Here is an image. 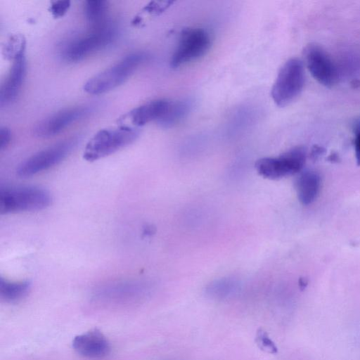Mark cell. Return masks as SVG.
Returning <instances> with one entry per match:
<instances>
[{"mask_svg": "<svg viewBox=\"0 0 360 360\" xmlns=\"http://www.w3.org/2000/svg\"><path fill=\"white\" fill-rule=\"evenodd\" d=\"M145 52L131 53L119 62L89 78L84 84L89 94L99 95L111 91L124 83L133 72L146 61Z\"/></svg>", "mask_w": 360, "mask_h": 360, "instance_id": "cell-1", "label": "cell"}, {"mask_svg": "<svg viewBox=\"0 0 360 360\" xmlns=\"http://www.w3.org/2000/svg\"><path fill=\"white\" fill-rule=\"evenodd\" d=\"M52 201L50 193L37 186L1 187L0 213L6 214L41 210Z\"/></svg>", "mask_w": 360, "mask_h": 360, "instance_id": "cell-2", "label": "cell"}, {"mask_svg": "<svg viewBox=\"0 0 360 360\" xmlns=\"http://www.w3.org/2000/svg\"><path fill=\"white\" fill-rule=\"evenodd\" d=\"M139 135L136 128L120 127L102 129L86 143L83 158L94 162L108 156L134 142Z\"/></svg>", "mask_w": 360, "mask_h": 360, "instance_id": "cell-3", "label": "cell"}, {"mask_svg": "<svg viewBox=\"0 0 360 360\" xmlns=\"http://www.w3.org/2000/svg\"><path fill=\"white\" fill-rule=\"evenodd\" d=\"M304 82L302 61L297 58L288 60L281 68L272 86L273 101L280 107L288 105L301 94Z\"/></svg>", "mask_w": 360, "mask_h": 360, "instance_id": "cell-4", "label": "cell"}, {"mask_svg": "<svg viewBox=\"0 0 360 360\" xmlns=\"http://www.w3.org/2000/svg\"><path fill=\"white\" fill-rule=\"evenodd\" d=\"M78 137H71L50 146L22 162L16 169L20 178H29L63 161L75 148Z\"/></svg>", "mask_w": 360, "mask_h": 360, "instance_id": "cell-5", "label": "cell"}, {"mask_svg": "<svg viewBox=\"0 0 360 360\" xmlns=\"http://www.w3.org/2000/svg\"><path fill=\"white\" fill-rule=\"evenodd\" d=\"M115 37V30L109 22L90 28L83 36L71 41L63 51V57L70 62H78L110 44Z\"/></svg>", "mask_w": 360, "mask_h": 360, "instance_id": "cell-6", "label": "cell"}, {"mask_svg": "<svg viewBox=\"0 0 360 360\" xmlns=\"http://www.w3.org/2000/svg\"><path fill=\"white\" fill-rule=\"evenodd\" d=\"M307 159L303 147H295L276 157H266L255 162L257 172L269 179H279L302 171Z\"/></svg>", "mask_w": 360, "mask_h": 360, "instance_id": "cell-7", "label": "cell"}, {"mask_svg": "<svg viewBox=\"0 0 360 360\" xmlns=\"http://www.w3.org/2000/svg\"><path fill=\"white\" fill-rule=\"evenodd\" d=\"M210 46L211 37L205 30L199 27L183 30L170 60L171 67L177 68L200 58Z\"/></svg>", "mask_w": 360, "mask_h": 360, "instance_id": "cell-8", "label": "cell"}, {"mask_svg": "<svg viewBox=\"0 0 360 360\" xmlns=\"http://www.w3.org/2000/svg\"><path fill=\"white\" fill-rule=\"evenodd\" d=\"M306 65L313 76L322 85L330 88L338 82L336 66L328 53L319 44L310 43L304 50Z\"/></svg>", "mask_w": 360, "mask_h": 360, "instance_id": "cell-9", "label": "cell"}, {"mask_svg": "<svg viewBox=\"0 0 360 360\" xmlns=\"http://www.w3.org/2000/svg\"><path fill=\"white\" fill-rule=\"evenodd\" d=\"M92 110L89 105L65 108L39 121L32 129L33 134L40 138L53 136L76 121L87 116Z\"/></svg>", "mask_w": 360, "mask_h": 360, "instance_id": "cell-10", "label": "cell"}, {"mask_svg": "<svg viewBox=\"0 0 360 360\" xmlns=\"http://www.w3.org/2000/svg\"><path fill=\"white\" fill-rule=\"evenodd\" d=\"M170 102L165 98L148 101L123 115L119 119V126L137 129L153 121L157 122L166 112Z\"/></svg>", "mask_w": 360, "mask_h": 360, "instance_id": "cell-11", "label": "cell"}, {"mask_svg": "<svg viewBox=\"0 0 360 360\" xmlns=\"http://www.w3.org/2000/svg\"><path fill=\"white\" fill-rule=\"evenodd\" d=\"M72 347L78 354L89 359L103 358L110 349L108 339L98 328L76 335Z\"/></svg>", "mask_w": 360, "mask_h": 360, "instance_id": "cell-12", "label": "cell"}, {"mask_svg": "<svg viewBox=\"0 0 360 360\" xmlns=\"http://www.w3.org/2000/svg\"><path fill=\"white\" fill-rule=\"evenodd\" d=\"M26 72L25 56L13 61L12 66L1 86L0 105H6L18 96L21 89Z\"/></svg>", "mask_w": 360, "mask_h": 360, "instance_id": "cell-13", "label": "cell"}, {"mask_svg": "<svg viewBox=\"0 0 360 360\" xmlns=\"http://www.w3.org/2000/svg\"><path fill=\"white\" fill-rule=\"evenodd\" d=\"M321 184V176L316 172H302L298 176L295 182L296 191L300 202L304 205L311 204L319 193Z\"/></svg>", "mask_w": 360, "mask_h": 360, "instance_id": "cell-14", "label": "cell"}, {"mask_svg": "<svg viewBox=\"0 0 360 360\" xmlns=\"http://www.w3.org/2000/svg\"><path fill=\"white\" fill-rule=\"evenodd\" d=\"M191 103L189 100L171 101L164 115L157 122L162 128H170L179 123L189 112Z\"/></svg>", "mask_w": 360, "mask_h": 360, "instance_id": "cell-15", "label": "cell"}, {"mask_svg": "<svg viewBox=\"0 0 360 360\" xmlns=\"http://www.w3.org/2000/svg\"><path fill=\"white\" fill-rule=\"evenodd\" d=\"M30 288L28 281H10L0 278V297L6 302H12L22 299Z\"/></svg>", "mask_w": 360, "mask_h": 360, "instance_id": "cell-16", "label": "cell"}, {"mask_svg": "<svg viewBox=\"0 0 360 360\" xmlns=\"http://www.w3.org/2000/svg\"><path fill=\"white\" fill-rule=\"evenodd\" d=\"M108 3L103 0H89L84 4V13L90 28L105 24Z\"/></svg>", "mask_w": 360, "mask_h": 360, "instance_id": "cell-17", "label": "cell"}, {"mask_svg": "<svg viewBox=\"0 0 360 360\" xmlns=\"http://www.w3.org/2000/svg\"><path fill=\"white\" fill-rule=\"evenodd\" d=\"M26 39L22 34L9 37L2 46V54L7 60H15L25 56Z\"/></svg>", "mask_w": 360, "mask_h": 360, "instance_id": "cell-18", "label": "cell"}, {"mask_svg": "<svg viewBox=\"0 0 360 360\" xmlns=\"http://www.w3.org/2000/svg\"><path fill=\"white\" fill-rule=\"evenodd\" d=\"M237 284L229 279L212 282L207 286L205 293L212 299L222 300L232 295L237 290Z\"/></svg>", "mask_w": 360, "mask_h": 360, "instance_id": "cell-19", "label": "cell"}, {"mask_svg": "<svg viewBox=\"0 0 360 360\" xmlns=\"http://www.w3.org/2000/svg\"><path fill=\"white\" fill-rule=\"evenodd\" d=\"M255 342L258 347L266 352L276 354L278 352L274 342L269 338L268 333L262 328L257 331Z\"/></svg>", "mask_w": 360, "mask_h": 360, "instance_id": "cell-20", "label": "cell"}, {"mask_svg": "<svg viewBox=\"0 0 360 360\" xmlns=\"http://www.w3.org/2000/svg\"><path fill=\"white\" fill-rule=\"evenodd\" d=\"M70 7V1H53L51 2L49 11L55 18L63 17Z\"/></svg>", "mask_w": 360, "mask_h": 360, "instance_id": "cell-21", "label": "cell"}, {"mask_svg": "<svg viewBox=\"0 0 360 360\" xmlns=\"http://www.w3.org/2000/svg\"><path fill=\"white\" fill-rule=\"evenodd\" d=\"M172 4V1H151L143 9L150 14H158L167 9Z\"/></svg>", "mask_w": 360, "mask_h": 360, "instance_id": "cell-22", "label": "cell"}, {"mask_svg": "<svg viewBox=\"0 0 360 360\" xmlns=\"http://www.w3.org/2000/svg\"><path fill=\"white\" fill-rule=\"evenodd\" d=\"M354 131L355 157L357 165H360V120L354 124Z\"/></svg>", "mask_w": 360, "mask_h": 360, "instance_id": "cell-23", "label": "cell"}, {"mask_svg": "<svg viewBox=\"0 0 360 360\" xmlns=\"http://www.w3.org/2000/svg\"><path fill=\"white\" fill-rule=\"evenodd\" d=\"M0 149L4 150L7 148L11 142V130L6 127H1L0 129Z\"/></svg>", "mask_w": 360, "mask_h": 360, "instance_id": "cell-24", "label": "cell"}]
</instances>
